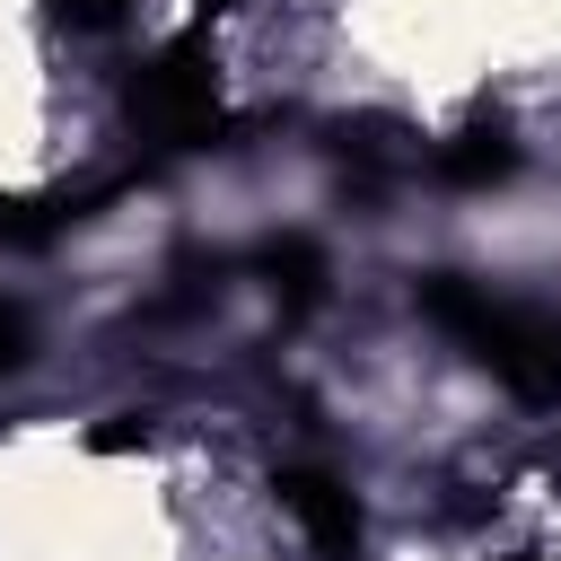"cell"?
Listing matches in <instances>:
<instances>
[{
	"label": "cell",
	"instance_id": "cell-8",
	"mask_svg": "<svg viewBox=\"0 0 561 561\" xmlns=\"http://www.w3.org/2000/svg\"><path fill=\"white\" fill-rule=\"evenodd\" d=\"M193 9H202V18H219V9H237V0H193Z\"/></svg>",
	"mask_w": 561,
	"mask_h": 561
},
{
	"label": "cell",
	"instance_id": "cell-2",
	"mask_svg": "<svg viewBox=\"0 0 561 561\" xmlns=\"http://www.w3.org/2000/svg\"><path fill=\"white\" fill-rule=\"evenodd\" d=\"M123 123L149 149H210L228 131V88H219V53L202 26L167 35L131 79H123Z\"/></svg>",
	"mask_w": 561,
	"mask_h": 561
},
{
	"label": "cell",
	"instance_id": "cell-3",
	"mask_svg": "<svg viewBox=\"0 0 561 561\" xmlns=\"http://www.w3.org/2000/svg\"><path fill=\"white\" fill-rule=\"evenodd\" d=\"M272 491H280V508L298 517V535H307L316 561H359L368 517H359V491H351L342 473H324V465H280Z\"/></svg>",
	"mask_w": 561,
	"mask_h": 561
},
{
	"label": "cell",
	"instance_id": "cell-5",
	"mask_svg": "<svg viewBox=\"0 0 561 561\" xmlns=\"http://www.w3.org/2000/svg\"><path fill=\"white\" fill-rule=\"evenodd\" d=\"M263 263H272V280L289 289V316H307V307L324 298V254H316L307 237H280V245H272Z\"/></svg>",
	"mask_w": 561,
	"mask_h": 561
},
{
	"label": "cell",
	"instance_id": "cell-1",
	"mask_svg": "<svg viewBox=\"0 0 561 561\" xmlns=\"http://www.w3.org/2000/svg\"><path fill=\"white\" fill-rule=\"evenodd\" d=\"M421 316H430L438 333H456L517 403H535V412L561 403V316L517 307V298H491V289L465 280V272H430V280H421Z\"/></svg>",
	"mask_w": 561,
	"mask_h": 561
},
{
	"label": "cell",
	"instance_id": "cell-6",
	"mask_svg": "<svg viewBox=\"0 0 561 561\" xmlns=\"http://www.w3.org/2000/svg\"><path fill=\"white\" fill-rule=\"evenodd\" d=\"M44 9H53L70 35H114V26L131 18V0H44Z\"/></svg>",
	"mask_w": 561,
	"mask_h": 561
},
{
	"label": "cell",
	"instance_id": "cell-7",
	"mask_svg": "<svg viewBox=\"0 0 561 561\" xmlns=\"http://www.w3.org/2000/svg\"><path fill=\"white\" fill-rule=\"evenodd\" d=\"M26 351H35V324H26V307H18V298H0V377H9V368H26Z\"/></svg>",
	"mask_w": 561,
	"mask_h": 561
},
{
	"label": "cell",
	"instance_id": "cell-9",
	"mask_svg": "<svg viewBox=\"0 0 561 561\" xmlns=\"http://www.w3.org/2000/svg\"><path fill=\"white\" fill-rule=\"evenodd\" d=\"M500 561H543V552H500Z\"/></svg>",
	"mask_w": 561,
	"mask_h": 561
},
{
	"label": "cell",
	"instance_id": "cell-4",
	"mask_svg": "<svg viewBox=\"0 0 561 561\" xmlns=\"http://www.w3.org/2000/svg\"><path fill=\"white\" fill-rule=\"evenodd\" d=\"M517 131L508 123H465L456 140H438V158H430V175L438 184H456V193H491V184H508L517 175Z\"/></svg>",
	"mask_w": 561,
	"mask_h": 561
}]
</instances>
